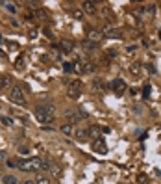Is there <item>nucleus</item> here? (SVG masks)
<instances>
[{
  "instance_id": "nucleus-1",
  "label": "nucleus",
  "mask_w": 161,
  "mask_h": 184,
  "mask_svg": "<svg viewBox=\"0 0 161 184\" xmlns=\"http://www.w3.org/2000/svg\"><path fill=\"white\" fill-rule=\"evenodd\" d=\"M87 117H89V113L83 112V110H78V112L67 110V112H65V119H67L68 125H74V123H78V121H82V119H87Z\"/></svg>"
},
{
  "instance_id": "nucleus-2",
  "label": "nucleus",
  "mask_w": 161,
  "mask_h": 184,
  "mask_svg": "<svg viewBox=\"0 0 161 184\" xmlns=\"http://www.w3.org/2000/svg\"><path fill=\"white\" fill-rule=\"evenodd\" d=\"M9 101L15 102V104H19V106H24L26 104V99H24V93H22L20 86H13L9 89Z\"/></svg>"
},
{
  "instance_id": "nucleus-3",
  "label": "nucleus",
  "mask_w": 161,
  "mask_h": 184,
  "mask_svg": "<svg viewBox=\"0 0 161 184\" xmlns=\"http://www.w3.org/2000/svg\"><path fill=\"white\" fill-rule=\"evenodd\" d=\"M80 93H82V82L80 80L68 82V86H67V95H68V99H80Z\"/></svg>"
},
{
  "instance_id": "nucleus-4",
  "label": "nucleus",
  "mask_w": 161,
  "mask_h": 184,
  "mask_svg": "<svg viewBox=\"0 0 161 184\" xmlns=\"http://www.w3.org/2000/svg\"><path fill=\"white\" fill-rule=\"evenodd\" d=\"M35 116H37L39 123H43V125H48V123H52V121H54V116H50V113L44 112L41 104H39V106H35Z\"/></svg>"
},
{
  "instance_id": "nucleus-5",
  "label": "nucleus",
  "mask_w": 161,
  "mask_h": 184,
  "mask_svg": "<svg viewBox=\"0 0 161 184\" xmlns=\"http://www.w3.org/2000/svg\"><path fill=\"white\" fill-rule=\"evenodd\" d=\"M102 35L107 37V39H121L122 37V32L117 30V28H113V26H104L102 28Z\"/></svg>"
},
{
  "instance_id": "nucleus-6",
  "label": "nucleus",
  "mask_w": 161,
  "mask_h": 184,
  "mask_svg": "<svg viewBox=\"0 0 161 184\" xmlns=\"http://www.w3.org/2000/svg\"><path fill=\"white\" fill-rule=\"evenodd\" d=\"M111 89L115 91L117 95H122L124 91H126V82L122 80V78H117V80H113L111 82Z\"/></svg>"
},
{
  "instance_id": "nucleus-7",
  "label": "nucleus",
  "mask_w": 161,
  "mask_h": 184,
  "mask_svg": "<svg viewBox=\"0 0 161 184\" xmlns=\"http://www.w3.org/2000/svg\"><path fill=\"white\" fill-rule=\"evenodd\" d=\"M102 37H104V35H102V32H98V30H93V28H89V30H87V41L98 43Z\"/></svg>"
},
{
  "instance_id": "nucleus-8",
  "label": "nucleus",
  "mask_w": 161,
  "mask_h": 184,
  "mask_svg": "<svg viewBox=\"0 0 161 184\" xmlns=\"http://www.w3.org/2000/svg\"><path fill=\"white\" fill-rule=\"evenodd\" d=\"M59 47L63 49V52H65V54H72L74 43H72V41H68V39H61V41H59Z\"/></svg>"
},
{
  "instance_id": "nucleus-9",
  "label": "nucleus",
  "mask_w": 161,
  "mask_h": 184,
  "mask_svg": "<svg viewBox=\"0 0 161 184\" xmlns=\"http://www.w3.org/2000/svg\"><path fill=\"white\" fill-rule=\"evenodd\" d=\"M17 167L20 171H32V166H30V160H17Z\"/></svg>"
},
{
  "instance_id": "nucleus-10",
  "label": "nucleus",
  "mask_w": 161,
  "mask_h": 184,
  "mask_svg": "<svg viewBox=\"0 0 161 184\" xmlns=\"http://www.w3.org/2000/svg\"><path fill=\"white\" fill-rule=\"evenodd\" d=\"M87 136H89V128H78V130L74 132V138H76L78 142H83Z\"/></svg>"
},
{
  "instance_id": "nucleus-11",
  "label": "nucleus",
  "mask_w": 161,
  "mask_h": 184,
  "mask_svg": "<svg viewBox=\"0 0 161 184\" xmlns=\"http://www.w3.org/2000/svg\"><path fill=\"white\" fill-rule=\"evenodd\" d=\"M82 11H85V13H95L96 11L95 2H82Z\"/></svg>"
},
{
  "instance_id": "nucleus-12",
  "label": "nucleus",
  "mask_w": 161,
  "mask_h": 184,
  "mask_svg": "<svg viewBox=\"0 0 161 184\" xmlns=\"http://www.w3.org/2000/svg\"><path fill=\"white\" fill-rule=\"evenodd\" d=\"M30 166H32V171H39L43 166V160L41 158H30Z\"/></svg>"
},
{
  "instance_id": "nucleus-13",
  "label": "nucleus",
  "mask_w": 161,
  "mask_h": 184,
  "mask_svg": "<svg viewBox=\"0 0 161 184\" xmlns=\"http://www.w3.org/2000/svg\"><path fill=\"white\" fill-rule=\"evenodd\" d=\"M59 130H61V132H63L65 136H72V134L76 132V130H74V127H72V125H68V123H65V125H63V127H61Z\"/></svg>"
},
{
  "instance_id": "nucleus-14",
  "label": "nucleus",
  "mask_w": 161,
  "mask_h": 184,
  "mask_svg": "<svg viewBox=\"0 0 161 184\" xmlns=\"http://www.w3.org/2000/svg\"><path fill=\"white\" fill-rule=\"evenodd\" d=\"M35 184H50V178L43 173H37L35 175Z\"/></svg>"
},
{
  "instance_id": "nucleus-15",
  "label": "nucleus",
  "mask_w": 161,
  "mask_h": 184,
  "mask_svg": "<svg viewBox=\"0 0 161 184\" xmlns=\"http://www.w3.org/2000/svg\"><path fill=\"white\" fill-rule=\"evenodd\" d=\"M2 184H19V180H17L15 175H4L2 177Z\"/></svg>"
},
{
  "instance_id": "nucleus-16",
  "label": "nucleus",
  "mask_w": 161,
  "mask_h": 184,
  "mask_svg": "<svg viewBox=\"0 0 161 184\" xmlns=\"http://www.w3.org/2000/svg\"><path fill=\"white\" fill-rule=\"evenodd\" d=\"M93 87H95V91H104L106 89V84H104V80L96 78V80H93Z\"/></svg>"
},
{
  "instance_id": "nucleus-17",
  "label": "nucleus",
  "mask_w": 161,
  "mask_h": 184,
  "mask_svg": "<svg viewBox=\"0 0 161 184\" xmlns=\"http://www.w3.org/2000/svg\"><path fill=\"white\" fill-rule=\"evenodd\" d=\"M41 106H43V110L47 112V113H50V116H56V106H54V104L47 102V104H41Z\"/></svg>"
},
{
  "instance_id": "nucleus-18",
  "label": "nucleus",
  "mask_w": 161,
  "mask_h": 184,
  "mask_svg": "<svg viewBox=\"0 0 161 184\" xmlns=\"http://www.w3.org/2000/svg\"><path fill=\"white\" fill-rule=\"evenodd\" d=\"M96 71V65L93 63V61H87L85 65H83V73H95Z\"/></svg>"
},
{
  "instance_id": "nucleus-19",
  "label": "nucleus",
  "mask_w": 161,
  "mask_h": 184,
  "mask_svg": "<svg viewBox=\"0 0 161 184\" xmlns=\"http://www.w3.org/2000/svg\"><path fill=\"white\" fill-rule=\"evenodd\" d=\"M100 132H102V128H100L98 125H93V127L89 128V136H93V138H98Z\"/></svg>"
},
{
  "instance_id": "nucleus-20",
  "label": "nucleus",
  "mask_w": 161,
  "mask_h": 184,
  "mask_svg": "<svg viewBox=\"0 0 161 184\" xmlns=\"http://www.w3.org/2000/svg\"><path fill=\"white\" fill-rule=\"evenodd\" d=\"M82 47H83L85 50H91V49H96L98 45H96V43H93V41H87V39H85V41H82Z\"/></svg>"
},
{
  "instance_id": "nucleus-21",
  "label": "nucleus",
  "mask_w": 161,
  "mask_h": 184,
  "mask_svg": "<svg viewBox=\"0 0 161 184\" xmlns=\"http://www.w3.org/2000/svg\"><path fill=\"white\" fill-rule=\"evenodd\" d=\"M96 142H98V143H95V151H96V153H106V151H107L106 143H104V142L100 143V140H96Z\"/></svg>"
},
{
  "instance_id": "nucleus-22",
  "label": "nucleus",
  "mask_w": 161,
  "mask_h": 184,
  "mask_svg": "<svg viewBox=\"0 0 161 184\" xmlns=\"http://www.w3.org/2000/svg\"><path fill=\"white\" fill-rule=\"evenodd\" d=\"M0 4H2V6H4L9 13H15V11H17V6H15V4H11V2H0Z\"/></svg>"
},
{
  "instance_id": "nucleus-23",
  "label": "nucleus",
  "mask_w": 161,
  "mask_h": 184,
  "mask_svg": "<svg viewBox=\"0 0 161 184\" xmlns=\"http://www.w3.org/2000/svg\"><path fill=\"white\" fill-rule=\"evenodd\" d=\"M139 71H141V65H139V63H133V65L130 67V73H131V75H139Z\"/></svg>"
},
{
  "instance_id": "nucleus-24",
  "label": "nucleus",
  "mask_w": 161,
  "mask_h": 184,
  "mask_svg": "<svg viewBox=\"0 0 161 184\" xmlns=\"http://www.w3.org/2000/svg\"><path fill=\"white\" fill-rule=\"evenodd\" d=\"M9 84V76H2L0 75V87H6Z\"/></svg>"
},
{
  "instance_id": "nucleus-25",
  "label": "nucleus",
  "mask_w": 161,
  "mask_h": 184,
  "mask_svg": "<svg viewBox=\"0 0 161 184\" xmlns=\"http://www.w3.org/2000/svg\"><path fill=\"white\" fill-rule=\"evenodd\" d=\"M28 35H30V39H37V35H39L37 28H30V30H28Z\"/></svg>"
},
{
  "instance_id": "nucleus-26",
  "label": "nucleus",
  "mask_w": 161,
  "mask_h": 184,
  "mask_svg": "<svg viewBox=\"0 0 161 184\" xmlns=\"http://www.w3.org/2000/svg\"><path fill=\"white\" fill-rule=\"evenodd\" d=\"M0 121H2L6 127H13V119H11V117H2Z\"/></svg>"
},
{
  "instance_id": "nucleus-27",
  "label": "nucleus",
  "mask_w": 161,
  "mask_h": 184,
  "mask_svg": "<svg viewBox=\"0 0 161 184\" xmlns=\"http://www.w3.org/2000/svg\"><path fill=\"white\" fill-rule=\"evenodd\" d=\"M72 17H74V19H82V17H83V11H82V9H74V11H72Z\"/></svg>"
},
{
  "instance_id": "nucleus-28",
  "label": "nucleus",
  "mask_w": 161,
  "mask_h": 184,
  "mask_svg": "<svg viewBox=\"0 0 161 184\" xmlns=\"http://www.w3.org/2000/svg\"><path fill=\"white\" fill-rule=\"evenodd\" d=\"M50 173H52V175H54V177H58V175H59V167H58V166H54V164H52V167H50Z\"/></svg>"
},
{
  "instance_id": "nucleus-29",
  "label": "nucleus",
  "mask_w": 161,
  "mask_h": 184,
  "mask_svg": "<svg viewBox=\"0 0 161 184\" xmlns=\"http://www.w3.org/2000/svg\"><path fill=\"white\" fill-rule=\"evenodd\" d=\"M63 69H65V73H72V69H74V67H72V63H65Z\"/></svg>"
},
{
  "instance_id": "nucleus-30",
  "label": "nucleus",
  "mask_w": 161,
  "mask_h": 184,
  "mask_svg": "<svg viewBox=\"0 0 161 184\" xmlns=\"http://www.w3.org/2000/svg\"><path fill=\"white\" fill-rule=\"evenodd\" d=\"M150 89H152V87L146 84V86H145V89H143V95H145V97H148V95H150Z\"/></svg>"
},
{
  "instance_id": "nucleus-31",
  "label": "nucleus",
  "mask_w": 161,
  "mask_h": 184,
  "mask_svg": "<svg viewBox=\"0 0 161 184\" xmlns=\"http://www.w3.org/2000/svg\"><path fill=\"white\" fill-rule=\"evenodd\" d=\"M22 65H24V60L19 58V60H17V69H22Z\"/></svg>"
},
{
  "instance_id": "nucleus-32",
  "label": "nucleus",
  "mask_w": 161,
  "mask_h": 184,
  "mask_svg": "<svg viewBox=\"0 0 161 184\" xmlns=\"http://www.w3.org/2000/svg\"><path fill=\"white\" fill-rule=\"evenodd\" d=\"M8 166L9 167H17V160H8Z\"/></svg>"
},
{
  "instance_id": "nucleus-33",
  "label": "nucleus",
  "mask_w": 161,
  "mask_h": 184,
  "mask_svg": "<svg viewBox=\"0 0 161 184\" xmlns=\"http://www.w3.org/2000/svg\"><path fill=\"white\" fill-rule=\"evenodd\" d=\"M9 24H11V26H13V28H19V26H20V24H19V22H17V20H15V19H13V20H9Z\"/></svg>"
},
{
  "instance_id": "nucleus-34",
  "label": "nucleus",
  "mask_w": 161,
  "mask_h": 184,
  "mask_svg": "<svg viewBox=\"0 0 161 184\" xmlns=\"http://www.w3.org/2000/svg\"><path fill=\"white\" fill-rule=\"evenodd\" d=\"M19 151H20L22 154H26V153H28V147H24V145H22V147H19Z\"/></svg>"
},
{
  "instance_id": "nucleus-35",
  "label": "nucleus",
  "mask_w": 161,
  "mask_h": 184,
  "mask_svg": "<svg viewBox=\"0 0 161 184\" xmlns=\"http://www.w3.org/2000/svg\"><path fill=\"white\" fill-rule=\"evenodd\" d=\"M0 160H6V153H4V151L0 153Z\"/></svg>"
},
{
  "instance_id": "nucleus-36",
  "label": "nucleus",
  "mask_w": 161,
  "mask_h": 184,
  "mask_svg": "<svg viewBox=\"0 0 161 184\" xmlns=\"http://www.w3.org/2000/svg\"><path fill=\"white\" fill-rule=\"evenodd\" d=\"M22 184H35V180H24Z\"/></svg>"
}]
</instances>
